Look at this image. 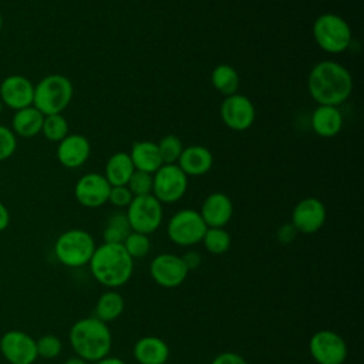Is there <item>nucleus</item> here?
<instances>
[{"label": "nucleus", "mask_w": 364, "mask_h": 364, "mask_svg": "<svg viewBox=\"0 0 364 364\" xmlns=\"http://www.w3.org/2000/svg\"><path fill=\"white\" fill-rule=\"evenodd\" d=\"M188 273L182 257L173 253H159L149 263L151 279L164 289L179 287L186 280Z\"/></svg>", "instance_id": "11"}, {"label": "nucleus", "mask_w": 364, "mask_h": 364, "mask_svg": "<svg viewBox=\"0 0 364 364\" xmlns=\"http://www.w3.org/2000/svg\"><path fill=\"white\" fill-rule=\"evenodd\" d=\"M210 82L218 92L228 97L237 92L240 78L232 65L219 64L210 73Z\"/></svg>", "instance_id": "26"}, {"label": "nucleus", "mask_w": 364, "mask_h": 364, "mask_svg": "<svg viewBox=\"0 0 364 364\" xmlns=\"http://www.w3.org/2000/svg\"><path fill=\"white\" fill-rule=\"evenodd\" d=\"M37 355L46 360H53L61 354L63 341L54 334H44L36 340Z\"/></svg>", "instance_id": "32"}, {"label": "nucleus", "mask_w": 364, "mask_h": 364, "mask_svg": "<svg viewBox=\"0 0 364 364\" xmlns=\"http://www.w3.org/2000/svg\"><path fill=\"white\" fill-rule=\"evenodd\" d=\"M132 198H134V195L131 193V191L128 189L127 185L111 186L108 202L117 208H127L131 203Z\"/></svg>", "instance_id": "35"}, {"label": "nucleus", "mask_w": 364, "mask_h": 364, "mask_svg": "<svg viewBox=\"0 0 364 364\" xmlns=\"http://www.w3.org/2000/svg\"><path fill=\"white\" fill-rule=\"evenodd\" d=\"M10 223V212L6 208V205L0 200V232L6 230Z\"/></svg>", "instance_id": "39"}, {"label": "nucleus", "mask_w": 364, "mask_h": 364, "mask_svg": "<svg viewBox=\"0 0 364 364\" xmlns=\"http://www.w3.org/2000/svg\"><path fill=\"white\" fill-rule=\"evenodd\" d=\"M316 44L328 54H340L346 51L353 40L350 24L336 13L320 14L311 27Z\"/></svg>", "instance_id": "6"}, {"label": "nucleus", "mask_w": 364, "mask_h": 364, "mask_svg": "<svg viewBox=\"0 0 364 364\" xmlns=\"http://www.w3.org/2000/svg\"><path fill=\"white\" fill-rule=\"evenodd\" d=\"M202 243L210 255H223L230 249L232 239L225 228H208Z\"/></svg>", "instance_id": "28"}, {"label": "nucleus", "mask_w": 364, "mask_h": 364, "mask_svg": "<svg viewBox=\"0 0 364 364\" xmlns=\"http://www.w3.org/2000/svg\"><path fill=\"white\" fill-rule=\"evenodd\" d=\"M95 247V240L90 232L74 228L55 239L54 256L63 266L77 269L88 264Z\"/></svg>", "instance_id": "5"}, {"label": "nucleus", "mask_w": 364, "mask_h": 364, "mask_svg": "<svg viewBox=\"0 0 364 364\" xmlns=\"http://www.w3.org/2000/svg\"><path fill=\"white\" fill-rule=\"evenodd\" d=\"M91 154L90 141L81 134H68L57 144V159L68 169H75L84 165Z\"/></svg>", "instance_id": "17"}, {"label": "nucleus", "mask_w": 364, "mask_h": 364, "mask_svg": "<svg viewBox=\"0 0 364 364\" xmlns=\"http://www.w3.org/2000/svg\"><path fill=\"white\" fill-rule=\"evenodd\" d=\"M34 84L21 74H10L0 82V102L13 109L33 105Z\"/></svg>", "instance_id": "16"}, {"label": "nucleus", "mask_w": 364, "mask_h": 364, "mask_svg": "<svg viewBox=\"0 0 364 364\" xmlns=\"http://www.w3.org/2000/svg\"><path fill=\"white\" fill-rule=\"evenodd\" d=\"M135 168L128 152H115L111 155L105 164L104 176L111 186L127 185Z\"/></svg>", "instance_id": "24"}, {"label": "nucleus", "mask_w": 364, "mask_h": 364, "mask_svg": "<svg viewBox=\"0 0 364 364\" xmlns=\"http://www.w3.org/2000/svg\"><path fill=\"white\" fill-rule=\"evenodd\" d=\"M176 165L189 176H202L213 166L212 152L202 145H189L183 148Z\"/></svg>", "instance_id": "19"}, {"label": "nucleus", "mask_w": 364, "mask_h": 364, "mask_svg": "<svg viewBox=\"0 0 364 364\" xmlns=\"http://www.w3.org/2000/svg\"><path fill=\"white\" fill-rule=\"evenodd\" d=\"M210 364H247V361L235 351H223L219 353Z\"/></svg>", "instance_id": "36"}, {"label": "nucleus", "mask_w": 364, "mask_h": 364, "mask_svg": "<svg viewBox=\"0 0 364 364\" xmlns=\"http://www.w3.org/2000/svg\"><path fill=\"white\" fill-rule=\"evenodd\" d=\"M327 212L324 203L317 198L309 196L296 203L291 212L290 223L294 226L297 233L311 235L323 228Z\"/></svg>", "instance_id": "15"}, {"label": "nucleus", "mask_w": 364, "mask_h": 364, "mask_svg": "<svg viewBox=\"0 0 364 364\" xmlns=\"http://www.w3.org/2000/svg\"><path fill=\"white\" fill-rule=\"evenodd\" d=\"M44 115L33 105L14 111L11 118V131L16 136L33 138L41 134Z\"/></svg>", "instance_id": "23"}, {"label": "nucleus", "mask_w": 364, "mask_h": 364, "mask_svg": "<svg viewBox=\"0 0 364 364\" xmlns=\"http://www.w3.org/2000/svg\"><path fill=\"white\" fill-rule=\"evenodd\" d=\"M296 235H297V230L294 229V226L291 223H286V225H282L277 230V239L280 243L283 245H287V243H291L294 239H296Z\"/></svg>", "instance_id": "37"}, {"label": "nucleus", "mask_w": 364, "mask_h": 364, "mask_svg": "<svg viewBox=\"0 0 364 364\" xmlns=\"http://www.w3.org/2000/svg\"><path fill=\"white\" fill-rule=\"evenodd\" d=\"M127 186L134 196L149 195V193H152V173L142 172V171H134Z\"/></svg>", "instance_id": "33"}, {"label": "nucleus", "mask_w": 364, "mask_h": 364, "mask_svg": "<svg viewBox=\"0 0 364 364\" xmlns=\"http://www.w3.org/2000/svg\"><path fill=\"white\" fill-rule=\"evenodd\" d=\"M129 228L132 232L151 235L162 223V203L152 195L134 196L125 210Z\"/></svg>", "instance_id": "7"}, {"label": "nucleus", "mask_w": 364, "mask_h": 364, "mask_svg": "<svg viewBox=\"0 0 364 364\" xmlns=\"http://www.w3.org/2000/svg\"><path fill=\"white\" fill-rule=\"evenodd\" d=\"M125 309V300L115 289H108L101 293L95 303V316L98 320L104 323H111L117 320Z\"/></svg>", "instance_id": "25"}, {"label": "nucleus", "mask_w": 364, "mask_h": 364, "mask_svg": "<svg viewBox=\"0 0 364 364\" xmlns=\"http://www.w3.org/2000/svg\"><path fill=\"white\" fill-rule=\"evenodd\" d=\"M198 212L208 228H225L233 216V203L226 193L213 192L205 198Z\"/></svg>", "instance_id": "18"}, {"label": "nucleus", "mask_w": 364, "mask_h": 364, "mask_svg": "<svg viewBox=\"0 0 364 364\" xmlns=\"http://www.w3.org/2000/svg\"><path fill=\"white\" fill-rule=\"evenodd\" d=\"M307 90L318 105L338 107L353 92V77L343 64L333 60H323L310 70Z\"/></svg>", "instance_id": "1"}, {"label": "nucleus", "mask_w": 364, "mask_h": 364, "mask_svg": "<svg viewBox=\"0 0 364 364\" xmlns=\"http://www.w3.org/2000/svg\"><path fill=\"white\" fill-rule=\"evenodd\" d=\"M311 129L321 138H333L343 128V115L337 107L317 105L310 118Z\"/></svg>", "instance_id": "21"}, {"label": "nucleus", "mask_w": 364, "mask_h": 364, "mask_svg": "<svg viewBox=\"0 0 364 364\" xmlns=\"http://www.w3.org/2000/svg\"><path fill=\"white\" fill-rule=\"evenodd\" d=\"M122 246L132 259H141L148 255L151 249V240L148 235L131 230L128 236L124 239Z\"/></svg>", "instance_id": "31"}, {"label": "nucleus", "mask_w": 364, "mask_h": 364, "mask_svg": "<svg viewBox=\"0 0 364 364\" xmlns=\"http://www.w3.org/2000/svg\"><path fill=\"white\" fill-rule=\"evenodd\" d=\"M64 364H91V363H88V361L82 360L81 357H77V355H74V357H70V358H67V360L64 361Z\"/></svg>", "instance_id": "41"}, {"label": "nucleus", "mask_w": 364, "mask_h": 364, "mask_svg": "<svg viewBox=\"0 0 364 364\" xmlns=\"http://www.w3.org/2000/svg\"><path fill=\"white\" fill-rule=\"evenodd\" d=\"M1 27H3V17H1V14H0V31H1Z\"/></svg>", "instance_id": "42"}, {"label": "nucleus", "mask_w": 364, "mask_h": 364, "mask_svg": "<svg viewBox=\"0 0 364 364\" xmlns=\"http://www.w3.org/2000/svg\"><path fill=\"white\" fill-rule=\"evenodd\" d=\"M181 257H182V260H183V263H185V266H186L188 270H195V269H198V267L200 266V263H202V256H200V253L196 252V250H188V252L183 253V256H181Z\"/></svg>", "instance_id": "38"}, {"label": "nucleus", "mask_w": 364, "mask_h": 364, "mask_svg": "<svg viewBox=\"0 0 364 364\" xmlns=\"http://www.w3.org/2000/svg\"><path fill=\"white\" fill-rule=\"evenodd\" d=\"M91 364H125L124 360H121L119 357H112V355H107L98 361H94Z\"/></svg>", "instance_id": "40"}, {"label": "nucleus", "mask_w": 364, "mask_h": 364, "mask_svg": "<svg viewBox=\"0 0 364 364\" xmlns=\"http://www.w3.org/2000/svg\"><path fill=\"white\" fill-rule=\"evenodd\" d=\"M188 189V176L176 164H164L152 173V195L161 203H175Z\"/></svg>", "instance_id": "9"}, {"label": "nucleus", "mask_w": 364, "mask_h": 364, "mask_svg": "<svg viewBox=\"0 0 364 364\" xmlns=\"http://www.w3.org/2000/svg\"><path fill=\"white\" fill-rule=\"evenodd\" d=\"M111 185L102 173L88 172L82 175L74 185L75 200L90 209H95L108 202Z\"/></svg>", "instance_id": "14"}, {"label": "nucleus", "mask_w": 364, "mask_h": 364, "mask_svg": "<svg viewBox=\"0 0 364 364\" xmlns=\"http://www.w3.org/2000/svg\"><path fill=\"white\" fill-rule=\"evenodd\" d=\"M156 145H158L162 164H176L183 151L182 139L173 134H168L162 136L159 142H156Z\"/></svg>", "instance_id": "30"}, {"label": "nucleus", "mask_w": 364, "mask_h": 364, "mask_svg": "<svg viewBox=\"0 0 364 364\" xmlns=\"http://www.w3.org/2000/svg\"><path fill=\"white\" fill-rule=\"evenodd\" d=\"M132 354L138 364H166L171 353L166 341L156 336H145L134 344Z\"/></svg>", "instance_id": "20"}, {"label": "nucleus", "mask_w": 364, "mask_h": 364, "mask_svg": "<svg viewBox=\"0 0 364 364\" xmlns=\"http://www.w3.org/2000/svg\"><path fill=\"white\" fill-rule=\"evenodd\" d=\"M17 149V136L11 128L0 124V162L13 156Z\"/></svg>", "instance_id": "34"}, {"label": "nucleus", "mask_w": 364, "mask_h": 364, "mask_svg": "<svg viewBox=\"0 0 364 364\" xmlns=\"http://www.w3.org/2000/svg\"><path fill=\"white\" fill-rule=\"evenodd\" d=\"M0 353L10 364H33L38 355L36 340L23 330H9L0 338Z\"/></svg>", "instance_id": "13"}, {"label": "nucleus", "mask_w": 364, "mask_h": 364, "mask_svg": "<svg viewBox=\"0 0 364 364\" xmlns=\"http://www.w3.org/2000/svg\"><path fill=\"white\" fill-rule=\"evenodd\" d=\"M222 122L232 131H246L256 119L253 102L239 92L225 97L220 104Z\"/></svg>", "instance_id": "12"}, {"label": "nucleus", "mask_w": 364, "mask_h": 364, "mask_svg": "<svg viewBox=\"0 0 364 364\" xmlns=\"http://www.w3.org/2000/svg\"><path fill=\"white\" fill-rule=\"evenodd\" d=\"M74 95V87L63 74H48L34 84L33 107L43 115L63 114Z\"/></svg>", "instance_id": "4"}, {"label": "nucleus", "mask_w": 364, "mask_h": 364, "mask_svg": "<svg viewBox=\"0 0 364 364\" xmlns=\"http://www.w3.org/2000/svg\"><path fill=\"white\" fill-rule=\"evenodd\" d=\"M309 351L317 364H344L348 348L338 333L323 328L310 337Z\"/></svg>", "instance_id": "10"}, {"label": "nucleus", "mask_w": 364, "mask_h": 364, "mask_svg": "<svg viewBox=\"0 0 364 364\" xmlns=\"http://www.w3.org/2000/svg\"><path fill=\"white\" fill-rule=\"evenodd\" d=\"M0 287H1V277H0Z\"/></svg>", "instance_id": "43"}, {"label": "nucleus", "mask_w": 364, "mask_h": 364, "mask_svg": "<svg viewBox=\"0 0 364 364\" xmlns=\"http://www.w3.org/2000/svg\"><path fill=\"white\" fill-rule=\"evenodd\" d=\"M129 232L131 228L125 212H115L107 219L102 237L105 243H122Z\"/></svg>", "instance_id": "27"}, {"label": "nucleus", "mask_w": 364, "mask_h": 364, "mask_svg": "<svg viewBox=\"0 0 364 364\" xmlns=\"http://www.w3.org/2000/svg\"><path fill=\"white\" fill-rule=\"evenodd\" d=\"M92 277L107 289H118L127 284L134 272V259L122 243H102L95 247L90 262Z\"/></svg>", "instance_id": "2"}, {"label": "nucleus", "mask_w": 364, "mask_h": 364, "mask_svg": "<svg viewBox=\"0 0 364 364\" xmlns=\"http://www.w3.org/2000/svg\"><path fill=\"white\" fill-rule=\"evenodd\" d=\"M68 341L77 357L88 363L98 361L112 348V334L107 323L97 317H82L77 320L70 331Z\"/></svg>", "instance_id": "3"}, {"label": "nucleus", "mask_w": 364, "mask_h": 364, "mask_svg": "<svg viewBox=\"0 0 364 364\" xmlns=\"http://www.w3.org/2000/svg\"><path fill=\"white\" fill-rule=\"evenodd\" d=\"M41 134L50 142L58 144L63 138H65L70 134L68 132V121L65 119V117L63 114L44 115Z\"/></svg>", "instance_id": "29"}, {"label": "nucleus", "mask_w": 364, "mask_h": 364, "mask_svg": "<svg viewBox=\"0 0 364 364\" xmlns=\"http://www.w3.org/2000/svg\"><path fill=\"white\" fill-rule=\"evenodd\" d=\"M128 155L132 161L135 171L154 173L164 165L158 151V145L156 142H152V141L134 142Z\"/></svg>", "instance_id": "22"}, {"label": "nucleus", "mask_w": 364, "mask_h": 364, "mask_svg": "<svg viewBox=\"0 0 364 364\" xmlns=\"http://www.w3.org/2000/svg\"><path fill=\"white\" fill-rule=\"evenodd\" d=\"M208 226L198 210L181 209L173 213L166 225L169 240L182 247H191L202 242Z\"/></svg>", "instance_id": "8"}]
</instances>
